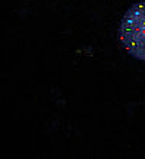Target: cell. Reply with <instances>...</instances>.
Wrapping results in <instances>:
<instances>
[{
	"instance_id": "1",
	"label": "cell",
	"mask_w": 145,
	"mask_h": 159,
	"mask_svg": "<svg viewBox=\"0 0 145 159\" xmlns=\"http://www.w3.org/2000/svg\"><path fill=\"white\" fill-rule=\"evenodd\" d=\"M119 41L131 57L145 62V2L126 10L119 25Z\"/></svg>"
}]
</instances>
